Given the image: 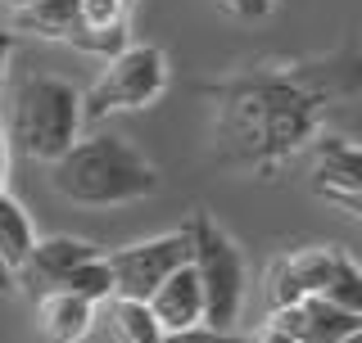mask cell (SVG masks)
<instances>
[{"instance_id":"6da1fadb","label":"cell","mask_w":362,"mask_h":343,"mask_svg":"<svg viewBox=\"0 0 362 343\" xmlns=\"http://www.w3.org/2000/svg\"><path fill=\"white\" fill-rule=\"evenodd\" d=\"M50 190L77 208H122L158 190V172L122 136H86L50 163Z\"/></svg>"},{"instance_id":"7a4b0ae2","label":"cell","mask_w":362,"mask_h":343,"mask_svg":"<svg viewBox=\"0 0 362 343\" xmlns=\"http://www.w3.org/2000/svg\"><path fill=\"white\" fill-rule=\"evenodd\" d=\"M77 131H82V90L73 82L50 73H28L14 86L5 140H14L23 158L54 163L77 145Z\"/></svg>"},{"instance_id":"3957f363","label":"cell","mask_w":362,"mask_h":343,"mask_svg":"<svg viewBox=\"0 0 362 343\" xmlns=\"http://www.w3.org/2000/svg\"><path fill=\"white\" fill-rule=\"evenodd\" d=\"M190 235V271L204 294V325L209 330H235L245 307V258L235 239L213 222L209 212H195L186 226Z\"/></svg>"},{"instance_id":"277c9868","label":"cell","mask_w":362,"mask_h":343,"mask_svg":"<svg viewBox=\"0 0 362 343\" xmlns=\"http://www.w3.org/2000/svg\"><path fill=\"white\" fill-rule=\"evenodd\" d=\"M168 90V59L158 45H127L122 54H113L109 68L100 73V82L82 90V122H100L109 113L122 109H150Z\"/></svg>"},{"instance_id":"5b68a950","label":"cell","mask_w":362,"mask_h":343,"mask_svg":"<svg viewBox=\"0 0 362 343\" xmlns=\"http://www.w3.org/2000/svg\"><path fill=\"white\" fill-rule=\"evenodd\" d=\"M105 267L113 276V299H132V303H150V294L168 276H177L181 267H190V235L186 226L168 235H150L136 244L109 248Z\"/></svg>"},{"instance_id":"8992f818","label":"cell","mask_w":362,"mask_h":343,"mask_svg":"<svg viewBox=\"0 0 362 343\" xmlns=\"http://www.w3.org/2000/svg\"><path fill=\"white\" fill-rule=\"evenodd\" d=\"M100 248L90 239H73V235H50V239H37L32 244L28 262L18 267L14 276V289H23L32 303L45 299V294H59V284L73 276L82 262H90Z\"/></svg>"},{"instance_id":"52a82bcc","label":"cell","mask_w":362,"mask_h":343,"mask_svg":"<svg viewBox=\"0 0 362 343\" xmlns=\"http://www.w3.org/2000/svg\"><path fill=\"white\" fill-rule=\"evenodd\" d=\"M331 258H335V244H313V248H294V253L276 258L263 276V299H267V312H281V307H294L313 294H322L326 276H331Z\"/></svg>"},{"instance_id":"ba28073f","label":"cell","mask_w":362,"mask_h":343,"mask_svg":"<svg viewBox=\"0 0 362 343\" xmlns=\"http://www.w3.org/2000/svg\"><path fill=\"white\" fill-rule=\"evenodd\" d=\"M150 316L158 321L163 335H177V330H190V325H204V294H199V280L190 267H181L177 276H168L158 289L150 294Z\"/></svg>"},{"instance_id":"9c48e42d","label":"cell","mask_w":362,"mask_h":343,"mask_svg":"<svg viewBox=\"0 0 362 343\" xmlns=\"http://www.w3.org/2000/svg\"><path fill=\"white\" fill-rule=\"evenodd\" d=\"M313 190L322 199L362 190V145L344 140V136H322L313 154Z\"/></svg>"},{"instance_id":"30bf717a","label":"cell","mask_w":362,"mask_h":343,"mask_svg":"<svg viewBox=\"0 0 362 343\" xmlns=\"http://www.w3.org/2000/svg\"><path fill=\"white\" fill-rule=\"evenodd\" d=\"M90 321H95V307L73 294L37 299V343H82Z\"/></svg>"},{"instance_id":"8fae6325","label":"cell","mask_w":362,"mask_h":343,"mask_svg":"<svg viewBox=\"0 0 362 343\" xmlns=\"http://www.w3.org/2000/svg\"><path fill=\"white\" fill-rule=\"evenodd\" d=\"M32 244H37L32 217L23 212L18 199L0 194V289H14V276H18L23 262H28Z\"/></svg>"},{"instance_id":"7c38bea8","label":"cell","mask_w":362,"mask_h":343,"mask_svg":"<svg viewBox=\"0 0 362 343\" xmlns=\"http://www.w3.org/2000/svg\"><path fill=\"white\" fill-rule=\"evenodd\" d=\"M77 28V0H32L14 9V28L9 32H32L45 41H68Z\"/></svg>"},{"instance_id":"4fadbf2b","label":"cell","mask_w":362,"mask_h":343,"mask_svg":"<svg viewBox=\"0 0 362 343\" xmlns=\"http://www.w3.org/2000/svg\"><path fill=\"white\" fill-rule=\"evenodd\" d=\"M105 307V325H109V339L113 343H163V330L150 316L145 303H132V299H109L100 303Z\"/></svg>"},{"instance_id":"5bb4252c","label":"cell","mask_w":362,"mask_h":343,"mask_svg":"<svg viewBox=\"0 0 362 343\" xmlns=\"http://www.w3.org/2000/svg\"><path fill=\"white\" fill-rule=\"evenodd\" d=\"M317 299H326L331 307H339L349 316H362V267L339 244H335V258H331V276H326Z\"/></svg>"},{"instance_id":"9a60e30c","label":"cell","mask_w":362,"mask_h":343,"mask_svg":"<svg viewBox=\"0 0 362 343\" xmlns=\"http://www.w3.org/2000/svg\"><path fill=\"white\" fill-rule=\"evenodd\" d=\"M59 294H73V299H82L90 307L109 303L113 299V276H109V267H105V253H95L90 262H82V267L59 284Z\"/></svg>"},{"instance_id":"2e32d148","label":"cell","mask_w":362,"mask_h":343,"mask_svg":"<svg viewBox=\"0 0 362 343\" xmlns=\"http://www.w3.org/2000/svg\"><path fill=\"white\" fill-rule=\"evenodd\" d=\"M132 9L136 0H77V28H90V32L132 28Z\"/></svg>"},{"instance_id":"e0dca14e","label":"cell","mask_w":362,"mask_h":343,"mask_svg":"<svg viewBox=\"0 0 362 343\" xmlns=\"http://www.w3.org/2000/svg\"><path fill=\"white\" fill-rule=\"evenodd\" d=\"M163 343H254L235 330H209V325H190V330H177V335H163Z\"/></svg>"},{"instance_id":"ac0fdd59","label":"cell","mask_w":362,"mask_h":343,"mask_svg":"<svg viewBox=\"0 0 362 343\" xmlns=\"http://www.w3.org/2000/svg\"><path fill=\"white\" fill-rule=\"evenodd\" d=\"M218 5L226 9V14L245 18V23H254V18H267V14H272V0H218Z\"/></svg>"},{"instance_id":"d6986e66","label":"cell","mask_w":362,"mask_h":343,"mask_svg":"<svg viewBox=\"0 0 362 343\" xmlns=\"http://www.w3.org/2000/svg\"><path fill=\"white\" fill-rule=\"evenodd\" d=\"M326 203H335V208H344L349 217L362 222V190H354V194H326Z\"/></svg>"},{"instance_id":"ffe728a7","label":"cell","mask_w":362,"mask_h":343,"mask_svg":"<svg viewBox=\"0 0 362 343\" xmlns=\"http://www.w3.org/2000/svg\"><path fill=\"white\" fill-rule=\"evenodd\" d=\"M254 343H294V339L286 335V330H276L272 321H263V325H258V335H254Z\"/></svg>"},{"instance_id":"44dd1931","label":"cell","mask_w":362,"mask_h":343,"mask_svg":"<svg viewBox=\"0 0 362 343\" xmlns=\"http://www.w3.org/2000/svg\"><path fill=\"white\" fill-rule=\"evenodd\" d=\"M9 50H14V32L0 28V90H5V64H9Z\"/></svg>"},{"instance_id":"7402d4cb","label":"cell","mask_w":362,"mask_h":343,"mask_svg":"<svg viewBox=\"0 0 362 343\" xmlns=\"http://www.w3.org/2000/svg\"><path fill=\"white\" fill-rule=\"evenodd\" d=\"M5 176H9V140H5V122H0V194H5Z\"/></svg>"},{"instance_id":"603a6c76","label":"cell","mask_w":362,"mask_h":343,"mask_svg":"<svg viewBox=\"0 0 362 343\" xmlns=\"http://www.w3.org/2000/svg\"><path fill=\"white\" fill-rule=\"evenodd\" d=\"M339 343H362V325L354 330V335H344V339H339Z\"/></svg>"},{"instance_id":"cb8c5ba5","label":"cell","mask_w":362,"mask_h":343,"mask_svg":"<svg viewBox=\"0 0 362 343\" xmlns=\"http://www.w3.org/2000/svg\"><path fill=\"white\" fill-rule=\"evenodd\" d=\"M5 5H14V9H23V5H32V0H5Z\"/></svg>"}]
</instances>
